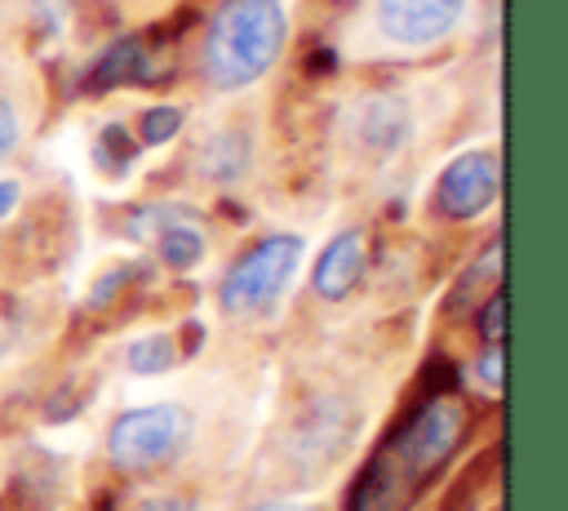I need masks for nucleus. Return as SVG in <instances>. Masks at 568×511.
I'll return each mask as SVG.
<instances>
[{
	"instance_id": "nucleus-7",
	"label": "nucleus",
	"mask_w": 568,
	"mask_h": 511,
	"mask_svg": "<svg viewBox=\"0 0 568 511\" xmlns=\"http://www.w3.org/2000/svg\"><path fill=\"white\" fill-rule=\"evenodd\" d=\"M359 275H364V236H359V231H342V236L320 253L311 284H315L320 298L337 302V298H346V293L355 289Z\"/></svg>"
},
{
	"instance_id": "nucleus-3",
	"label": "nucleus",
	"mask_w": 568,
	"mask_h": 511,
	"mask_svg": "<svg viewBox=\"0 0 568 511\" xmlns=\"http://www.w3.org/2000/svg\"><path fill=\"white\" fill-rule=\"evenodd\" d=\"M191 431L195 422L182 404H142L115 418L106 435V453L120 471H155L191 444Z\"/></svg>"
},
{
	"instance_id": "nucleus-19",
	"label": "nucleus",
	"mask_w": 568,
	"mask_h": 511,
	"mask_svg": "<svg viewBox=\"0 0 568 511\" xmlns=\"http://www.w3.org/2000/svg\"><path fill=\"white\" fill-rule=\"evenodd\" d=\"M138 511H191V502H182V498H155V502H142Z\"/></svg>"
},
{
	"instance_id": "nucleus-4",
	"label": "nucleus",
	"mask_w": 568,
	"mask_h": 511,
	"mask_svg": "<svg viewBox=\"0 0 568 511\" xmlns=\"http://www.w3.org/2000/svg\"><path fill=\"white\" fill-rule=\"evenodd\" d=\"M297 258H302L297 236H266L262 244H253L222 280V311H231V315L266 311L288 289Z\"/></svg>"
},
{
	"instance_id": "nucleus-1",
	"label": "nucleus",
	"mask_w": 568,
	"mask_h": 511,
	"mask_svg": "<svg viewBox=\"0 0 568 511\" xmlns=\"http://www.w3.org/2000/svg\"><path fill=\"white\" fill-rule=\"evenodd\" d=\"M466 409L448 395H426V404L404 418V427L386 440V449L368 462L355 484L351 511H399L413 493L448 462L453 444L462 440Z\"/></svg>"
},
{
	"instance_id": "nucleus-9",
	"label": "nucleus",
	"mask_w": 568,
	"mask_h": 511,
	"mask_svg": "<svg viewBox=\"0 0 568 511\" xmlns=\"http://www.w3.org/2000/svg\"><path fill=\"white\" fill-rule=\"evenodd\" d=\"M359 138L373 151H395L408 138V107L399 98H373L359 111Z\"/></svg>"
},
{
	"instance_id": "nucleus-12",
	"label": "nucleus",
	"mask_w": 568,
	"mask_h": 511,
	"mask_svg": "<svg viewBox=\"0 0 568 511\" xmlns=\"http://www.w3.org/2000/svg\"><path fill=\"white\" fill-rule=\"evenodd\" d=\"M173 355H178L173 338L155 333V338H142V342L129 347V369H133V373H164V369L173 364Z\"/></svg>"
},
{
	"instance_id": "nucleus-20",
	"label": "nucleus",
	"mask_w": 568,
	"mask_h": 511,
	"mask_svg": "<svg viewBox=\"0 0 568 511\" xmlns=\"http://www.w3.org/2000/svg\"><path fill=\"white\" fill-rule=\"evenodd\" d=\"M13 204H18V182H0V218L13 213Z\"/></svg>"
},
{
	"instance_id": "nucleus-18",
	"label": "nucleus",
	"mask_w": 568,
	"mask_h": 511,
	"mask_svg": "<svg viewBox=\"0 0 568 511\" xmlns=\"http://www.w3.org/2000/svg\"><path fill=\"white\" fill-rule=\"evenodd\" d=\"M479 378H484L488 387L501 382V347H488V351H484V360H479Z\"/></svg>"
},
{
	"instance_id": "nucleus-14",
	"label": "nucleus",
	"mask_w": 568,
	"mask_h": 511,
	"mask_svg": "<svg viewBox=\"0 0 568 511\" xmlns=\"http://www.w3.org/2000/svg\"><path fill=\"white\" fill-rule=\"evenodd\" d=\"M178 129H182V111H178V107H151V111L142 116V142H151V147L169 142Z\"/></svg>"
},
{
	"instance_id": "nucleus-2",
	"label": "nucleus",
	"mask_w": 568,
	"mask_h": 511,
	"mask_svg": "<svg viewBox=\"0 0 568 511\" xmlns=\"http://www.w3.org/2000/svg\"><path fill=\"white\" fill-rule=\"evenodd\" d=\"M288 36L280 0H222L204 36V76L213 89H244L271 71Z\"/></svg>"
},
{
	"instance_id": "nucleus-6",
	"label": "nucleus",
	"mask_w": 568,
	"mask_h": 511,
	"mask_svg": "<svg viewBox=\"0 0 568 511\" xmlns=\"http://www.w3.org/2000/svg\"><path fill=\"white\" fill-rule=\"evenodd\" d=\"M466 0H377V27L399 44H435L444 40Z\"/></svg>"
},
{
	"instance_id": "nucleus-21",
	"label": "nucleus",
	"mask_w": 568,
	"mask_h": 511,
	"mask_svg": "<svg viewBox=\"0 0 568 511\" xmlns=\"http://www.w3.org/2000/svg\"><path fill=\"white\" fill-rule=\"evenodd\" d=\"M257 511H306V507H288V502H280V507H257Z\"/></svg>"
},
{
	"instance_id": "nucleus-17",
	"label": "nucleus",
	"mask_w": 568,
	"mask_h": 511,
	"mask_svg": "<svg viewBox=\"0 0 568 511\" xmlns=\"http://www.w3.org/2000/svg\"><path fill=\"white\" fill-rule=\"evenodd\" d=\"M13 147H18V116H13V107L0 98V160H4Z\"/></svg>"
},
{
	"instance_id": "nucleus-5",
	"label": "nucleus",
	"mask_w": 568,
	"mask_h": 511,
	"mask_svg": "<svg viewBox=\"0 0 568 511\" xmlns=\"http://www.w3.org/2000/svg\"><path fill=\"white\" fill-rule=\"evenodd\" d=\"M497 196V160L488 151H466L457 156L435 187V204L448 218H479Z\"/></svg>"
},
{
	"instance_id": "nucleus-10",
	"label": "nucleus",
	"mask_w": 568,
	"mask_h": 511,
	"mask_svg": "<svg viewBox=\"0 0 568 511\" xmlns=\"http://www.w3.org/2000/svg\"><path fill=\"white\" fill-rule=\"evenodd\" d=\"M248 160H253V142H248V133L226 129V133H217V138L204 147L200 169H204V178L231 182V178H240V173L248 169Z\"/></svg>"
},
{
	"instance_id": "nucleus-16",
	"label": "nucleus",
	"mask_w": 568,
	"mask_h": 511,
	"mask_svg": "<svg viewBox=\"0 0 568 511\" xmlns=\"http://www.w3.org/2000/svg\"><path fill=\"white\" fill-rule=\"evenodd\" d=\"M479 333H484L488 347H501V333H506V293H501V284L479 311Z\"/></svg>"
},
{
	"instance_id": "nucleus-15",
	"label": "nucleus",
	"mask_w": 568,
	"mask_h": 511,
	"mask_svg": "<svg viewBox=\"0 0 568 511\" xmlns=\"http://www.w3.org/2000/svg\"><path fill=\"white\" fill-rule=\"evenodd\" d=\"M133 151H138V147L129 142V133H124L120 124H111V129L102 133V142H98V164H102V169H115V173H120V169H124V164L133 160Z\"/></svg>"
},
{
	"instance_id": "nucleus-13",
	"label": "nucleus",
	"mask_w": 568,
	"mask_h": 511,
	"mask_svg": "<svg viewBox=\"0 0 568 511\" xmlns=\"http://www.w3.org/2000/svg\"><path fill=\"white\" fill-rule=\"evenodd\" d=\"M178 213H186V209H173V204H146V209H133L129 222H124V231H129L133 240H155Z\"/></svg>"
},
{
	"instance_id": "nucleus-8",
	"label": "nucleus",
	"mask_w": 568,
	"mask_h": 511,
	"mask_svg": "<svg viewBox=\"0 0 568 511\" xmlns=\"http://www.w3.org/2000/svg\"><path fill=\"white\" fill-rule=\"evenodd\" d=\"M151 80V62H146V44L142 40H120L102 53V62L89 76V89H115V84H138Z\"/></svg>"
},
{
	"instance_id": "nucleus-11",
	"label": "nucleus",
	"mask_w": 568,
	"mask_h": 511,
	"mask_svg": "<svg viewBox=\"0 0 568 511\" xmlns=\"http://www.w3.org/2000/svg\"><path fill=\"white\" fill-rule=\"evenodd\" d=\"M155 244H160V258H164L173 271H191V267L204 258V236H200V227L191 222V213H178V218L155 236Z\"/></svg>"
}]
</instances>
